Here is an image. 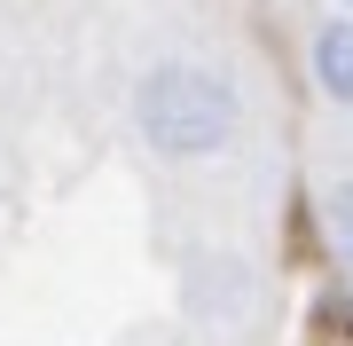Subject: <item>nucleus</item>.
Here are the masks:
<instances>
[{
    "mask_svg": "<svg viewBox=\"0 0 353 346\" xmlns=\"http://www.w3.org/2000/svg\"><path fill=\"white\" fill-rule=\"evenodd\" d=\"M134 134L165 166H204L243 134V95L220 64L165 55V64H150L134 79Z\"/></svg>",
    "mask_w": 353,
    "mask_h": 346,
    "instance_id": "f257e3e1",
    "label": "nucleus"
},
{
    "mask_svg": "<svg viewBox=\"0 0 353 346\" xmlns=\"http://www.w3.org/2000/svg\"><path fill=\"white\" fill-rule=\"evenodd\" d=\"M314 87H322L338 110H353V8L330 16V24L314 32Z\"/></svg>",
    "mask_w": 353,
    "mask_h": 346,
    "instance_id": "f03ea898",
    "label": "nucleus"
},
{
    "mask_svg": "<svg viewBox=\"0 0 353 346\" xmlns=\"http://www.w3.org/2000/svg\"><path fill=\"white\" fill-rule=\"evenodd\" d=\"M322 236H330V252L353 268V181H330L322 189Z\"/></svg>",
    "mask_w": 353,
    "mask_h": 346,
    "instance_id": "7ed1b4c3",
    "label": "nucleus"
},
{
    "mask_svg": "<svg viewBox=\"0 0 353 346\" xmlns=\"http://www.w3.org/2000/svg\"><path fill=\"white\" fill-rule=\"evenodd\" d=\"M330 323H338V331H353V291H330Z\"/></svg>",
    "mask_w": 353,
    "mask_h": 346,
    "instance_id": "20e7f679",
    "label": "nucleus"
},
{
    "mask_svg": "<svg viewBox=\"0 0 353 346\" xmlns=\"http://www.w3.org/2000/svg\"><path fill=\"white\" fill-rule=\"evenodd\" d=\"M345 8H353V0H345Z\"/></svg>",
    "mask_w": 353,
    "mask_h": 346,
    "instance_id": "39448f33",
    "label": "nucleus"
}]
</instances>
